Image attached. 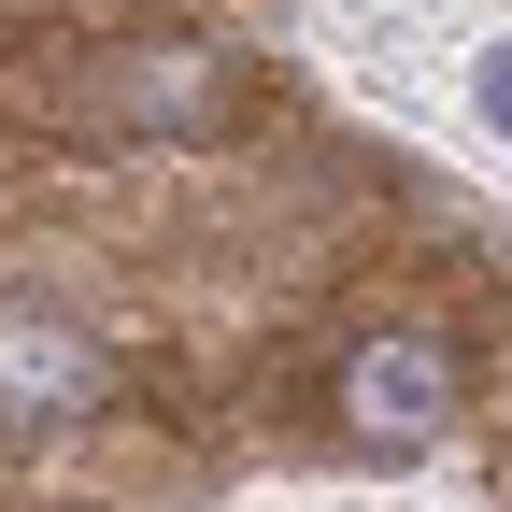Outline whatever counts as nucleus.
<instances>
[{"mask_svg": "<svg viewBox=\"0 0 512 512\" xmlns=\"http://www.w3.org/2000/svg\"><path fill=\"white\" fill-rule=\"evenodd\" d=\"M342 427L370 441V456H427V441L456 427V356H441L427 328L356 342V370H342Z\"/></svg>", "mask_w": 512, "mask_h": 512, "instance_id": "obj_1", "label": "nucleus"}, {"mask_svg": "<svg viewBox=\"0 0 512 512\" xmlns=\"http://www.w3.org/2000/svg\"><path fill=\"white\" fill-rule=\"evenodd\" d=\"M86 399V356L43 328V313H15V413H72Z\"/></svg>", "mask_w": 512, "mask_h": 512, "instance_id": "obj_2", "label": "nucleus"}, {"mask_svg": "<svg viewBox=\"0 0 512 512\" xmlns=\"http://www.w3.org/2000/svg\"><path fill=\"white\" fill-rule=\"evenodd\" d=\"M484 114H498V128H512V43H498V57H484Z\"/></svg>", "mask_w": 512, "mask_h": 512, "instance_id": "obj_3", "label": "nucleus"}]
</instances>
